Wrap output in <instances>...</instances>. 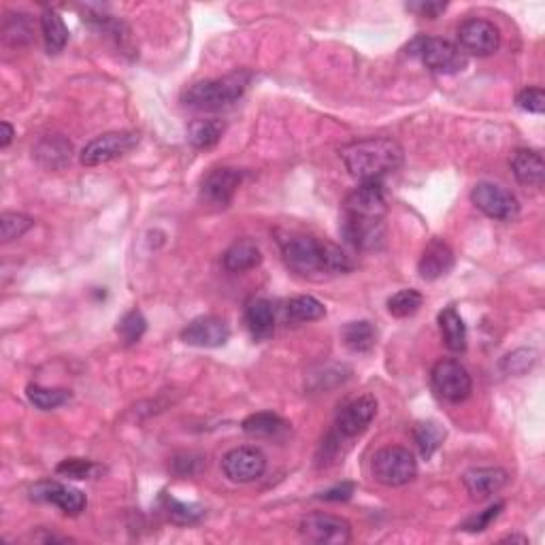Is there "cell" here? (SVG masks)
Wrapping results in <instances>:
<instances>
[{"label":"cell","mask_w":545,"mask_h":545,"mask_svg":"<svg viewBox=\"0 0 545 545\" xmlns=\"http://www.w3.org/2000/svg\"><path fill=\"white\" fill-rule=\"evenodd\" d=\"M385 192L382 181H362L343 203V213L354 218L384 220L388 204H385Z\"/></svg>","instance_id":"obj_12"},{"label":"cell","mask_w":545,"mask_h":545,"mask_svg":"<svg viewBox=\"0 0 545 545\" xmlns=\"http://www.w3.org/2000/svg\"><path fill=\"white\" fill-rule=\"evenodd\" d=\"M341 235H343L345 241L351 243L356 249L371 252V249H379L384 246L385 226H384V220L354 218V215L343 213V221H341Z\"/></svg>","instance_id":"obj_17"},{"label":"cell","mask_w":545,"mask_h":545,"mask_svg":"<svg viewBox=\"0 0 545 545\" xmlns=\"http://www.w3.org/2000/svg\"><path fill=\"white\" fill-rule=\"evenodd\" d=\"M286 316L292 322H316L326 316L324 307L316 297H294L286 303Z\"/></svg>","instance_id":"obj_29"},{"label":"cell","mask_w":545,"mask_h":545,"mask_svg":"<svg viewBox=\"0 0 545 545\" xmlns=\"http://www.w3.org/2000/svg\"><path fill=\"white\" fill-rule=\"evenodd\" d=\"M243 433L249 437H260V439H272V437H280L288 433V422L283 418L277 416L272 411H258L252 413L243 420Z\"/></svg>","instance_id":"obj_25"},{"label":"cell","mask_w":545,"mask_h":545,"mask_svg":"<svg viewBox=\"0 0 545 545\" xmlns=\"http://www.w3.org/2000/svg\"><path fill=\"white\" fill-rule=\"evenodd\" d=\"M471 201L481 213L497 221H514L520 215L518 198L505 187L481 181L471 190Z\"/></svg>","instance_id":"obj_8"},{"label":"cell","mask_w":545,"mask_h":545,"mask_svg":"<svg viewBox=\"0 0 545 545\" xmlns=\"http://www.w3.org/2000/svg\"><path fill=\"white\" fill-rule=\"evenodd\" d=\"M221 133H224V124L218 119H195L187 128V141L196 150H212L220 143Z\"/></svg>","instance_id":"obj_28"},{"label":"cell","mask_w":545,"mask_h":545,"mask_svg":"<svg viewBox=\"0 0 545 545\" xmlns=\"http://www.w3.org/2000/svg\"><path fill=\"white\" fill-rule=\"evenodd\" d=\"M375 416H377V401H375V396H358V399L350 401L348 405L339 411L337 422H334L337 437L339 439H354V437L365 433Z\"/></svg>","instance_id":"obj_13"},{"label":"cell","mask_w":545,"mask_h":545,"mask_svg":"<svg viewBox=\"0 0 545 545\" xmlns=\"http://www.w3.org/2000/svg\"><path fill=\"white\" fill-rule=\"evenodd\" d=\"M263 263V252L252 238H238L224 252V269L229 272L252 271Z\"/></svg>","instance_id":"obj_22"},{"label":"cell","mask_w":545,"mask_h":545,"mask_svg":"<svg viewBox=\"0 0 545 545\" xmlns=\"http://www.w3.org/2000/svg\"><path fill=\"white\" fill-rule=\"evenodd\" d=\"M443 439H446V430L437 422H418L413 428V441H416L420 456L426 460L439 450Z\"/></svg>","instance_id":"obj_31"},{"label":"cell","mask_w":545,"mask_h":545,"mask_svg":"<svg viewBox=\"0 0 545 545\" xmlns=\"http://www.w3.org/2000/svg\"><path fill=\"white\" fill-rule=\"evenodd\" d=\"M249 82H252V73L247 71L230 73V75L218 79H204V82L192 83L181 96V100L195 111L229 109L246 94Z\"/></svg>","instance_id":"obj_3"},{"label":"cell","mask_w":545,"mask_h":545,"mask_svg":"<svg viewBox=\"0 0 545 545\" xmlns=\"http://www.w3.org/2000/svg\"><path fill=\"white\" fill-rule=\"evenodd\" d=\"M28 401L32 402L34 407L41 409V411H54L62 405H66L71 401V392L60 390V388H43L39 384H30L26 388Z\"/></svg>","instance_id":"obj_30"},{"label":"cell","mask_w":545,"mask_h":545,"mask_svg":"<svg viewBox=\"0 0 545 545\" xmlns=\"http://www.w3.org/2000/svg\"><path fill=\"white\" fill-rule=\"evenodd\" d=\"M515 102H518L522 111L535 113V116H543L545 113V92L541 88H524Z\"/></svg>","instance_id":"obj_39"},{"label":"cell","mask_w":545,"mask_h":545,"mask_svg":"<svg viewBox=\"0 0 545 545\" xmlns=\"http://www.w3.org/2000/svg\"><path fill=\"white\" fill-rule=\"evenodd\" d=\"M41 34L45 41V49L49 56H58L68 43V28L65 20L56 11H43L41 15Z\"/></svg>","instance_id":"obj_27"},{"label":"cell","mask_w":545,"mask_h":545,"mask_svg":"<svg viewBox=\"0 0 545 545\" xmlns=\"http://www.w3.org/2000/svg\"><path fill=\"white\" fill-rule=\"evenodd\" d=\"M221 471L235 484H249V481L263 477L266 471V458L258 447L241 446L221 458Z\"/></svg>","instance_id":"obj_11"},{"label":"cell","mask_w":545,"mask_h":545,"mask_svg":"<svg viewBox=\"0 0 545 545\" xmlns=\"http://www.w3.org/2000/svg\"><path fill=\"white\" fill-rule=\"evenodd\" d=\"M300 535L311 543L345 545L351 541V526L348 520L339 518V515L316 511L300 520Z\"/></svg>","instance_id":"obj_10"},{"label":"cell","mask_w":545,"mask_h":545,"mask_svg":"<svg viewBox=\"0 0 545 545\" xmlns=\"http://www.w3.org/2000/svg\"><path fill=\"white\" fill-rule=\"evenodd\" d=\"M341 339H343V345L354 354H365V351H371L377 343V331L371 322L360 320V322H350L345 324L343 331H341Z\"/></svg>","instance_id":"obj_26"},{"label":"cell","mask_w":545,"mask_h":545,"mask_svg":"<svg viewBox=\"0 0 545 545\" xmlns=\"http://www.w3.org/2000/svg\"><path fill=\"white\" fill-rule=\"evenodd\" d=\"M0 128H3V139H0V147H3V150H7V147L11 145V141H13V134H15V130H13V126H11L9 122H3L0 124Z\"/></svg>","instance_id":"obj_43"},{"label":"cell","mask_w":545,"mask_h":545,"mask_svg":"<svg viewBox=\"0 0 545 545\" xmlns=\"http://www.w3.org/2000/svg\"><path fill=\"white\" fill-rule=\"evenodd\" d=\"M230 326L218 316H201L181 331V341L195 348H221L229 343Z\"/></svg>","instance_id":"obj_16"},{"label":"cell","mask_w":545,"mask_h":545,"mask_svg":"<svg viewBox=\"0 0 545 545\" xmlns=\"http://www.w3.org/2000/svg\"><path fill=\"white\" fill-rule=\"evenodd\" d=\"M356 492V484H351V481H343V484L328 488L326 492L320 494L322 501H331V503H339V501H350L351 497H354Z\"/></svg>","instance_id":"obj_41"},{"label":"cell","mask_w":545,"mask_h":545,"mask_svg":"<svg viewBox=\"0 0 545 545\" xmlns=\"http://www.w3.org/2000/svg\"><path fill=\"white\" fill-rule=\"evenodd\" d=\"M446 9H447L446 3H409L407 4V11L418 13L420 17H428V20L439 17Z\"/></svg>","instance_id":"obj_42"},{"label":"cell","mask_w":545,"mask_h":545,"mask_svg":"<svg viewBox=\"0 0 545 545\" xmlns=\"http://www.w3.org/2000/svg\"><path fill=\"white\" fill-rule=\"evenodd\" d=\"M458 48L463 49L464 56L469 54L477 56V58H488L501 48V32L492 22L471 17L458 28Z\"/></svg>","instance_id":"obj_9"},{"label":"cell","mask_w":545,"mask_h":545,"mask_svg":"<svg viewBox=\"0 0 545 545\" xmlns=\"http://www.w3.org/2000/svg\"><path fill=\"white\" fill-rule=\"evenodd\" d=\"M34 158H37L45 169L58 170L71 162V143L60 134L45 136L41 143L34 147Z\"/></svg>","instance_id":"obj_24"},{"label":"cell","mask_w":545,"mask_h":545,"mask_svg":"<svg viewBox=\"0 0 545 545\" xmlns=\"http://www.w3.org/2000/svg\"><path fill=\"white\" fill-rule=\"evenodd\" d=\"M30 498L37 503H49L65 511L66 515H79L85 509V494L77 488L60 484L56 480L37 481L30 488Z\"/></svg>","instance_id":"obj_15"},{"label":"cell","mask_w":545,"mask_h":545,"mask_svg":"<svg viewBox=\"0 0 545 545\" xmlns=\"http://www.w3.org/2000/svg\"><path fill=\"white\" fill-rule=\"evenodd\" d=\"M407 54L416 56L428 71L439 75H454L467 66V56L458 45L439 37H418L407 45Z\"/></svg>","instance_id":"obj_4"},{"label":"cell","mask_w":545,"mask_h":545,"mask_svg":"<svg viewBox=\"0 0 545 545\" xmlns=\"http://www.w3.org/2000/svg\"><path fill=\"white\" fill-rule=\"evenodd\" d=\"M283 263L300 277H322L351 269L350 255L334 243L322 241L314 235L290 232L280 238Z\"/></svg>","instance_id":"obj_1"},{"label":"cell","mask_w":545,"mask_h":545,"mask_svg":"<svg viewBox=\"0 0 545 545\" xmlns=\"http://www.w3.org/2000/svg\"><path fill=\"white\" fill-rule=\"evenodd\" d=\"M30 34H32L30 15L17 13V15H9L7 20H4V39H7V41H11V39H13V43L30 41Z\"/></svg>","instance_id":"obj_38"},{"label":"cell","mask_w":545,"mask_h":545,"mask_svg":"<svg viewBox=\"0 0 545 545\" xmlns=\"http://www.w3.org/2000/svg\"><path fill=\"white\" fill-rule=\"evenodd\" d=\"M511 170L522 186L541 187L545 179V162L537 150H515L511 156Z\"/></svg>","instance_id":"obj_20"},{"label":"cell","mask_w":545,"mask_h":545,"mask_svg":"<svg viewBox=\"0 0 545 545\" xmlns=\"http://www.w3.org/2000/svg\"><path fill=\"white\" fill-rule=\"evenodd\" d=\"M164 511H167V518L175 524H196L198 520L204 515V509L201 505H187L175 501L173 497H162Z\"/></svg>","instance_id":"obj_33"},{"label":"cell","mask_w":545,"mask_h":545,"mask_svg":"<svg viewBox=\"0 0 545 545\" xmlns=\"http://www.w3.org/2000/svg\"><path fill=\"white\" fill-rule=\"evenodd\" d=\"M424 297L418 292V290L407 288V290H399L396 294H392L388 298V311L390 316L394 317H409L413 316L416 311L422 307Z\"/></svg>","instance_id":"obj_32"},{"label":"cell","mask_w":545,"mask_h":545,"mask_svg":"<svg viewBox=\"0 0 545 545\" xmlns=\"http://www.w3.org/2000/svg\"><path fill=\"white\" fill-rule=\"evenodd\" d=\"M241 181L243 173L237 169L220 167L209 170L201 184V201L212 204V207H229Z\"/></svg>","instance_id":"obj_14"},{"label":"cell","mask_w":545,"mask_h":545,"mask_svg":"<svg viewBox=\"0 0 545 545\" xmlns=\"http://www.w3.org/2000/svg\"><path fill=\"white\" fill-rule=\"evenodd\" d=\"M509 481V473L501 467H480L469 469L463 475V484L475 501H486L492 494L503 490Z\"/></svg>","instance_id":"obj_18"},{"label":"cell","mask_w":545,"mask_h":545,"mask_svg":"<svg viewBox=\"0 0 545 545\" xmlns=\"http://www.w3.org/2000/svg\"><path fill=\"white\" fill-rule=\"evenodd\" d=\"M371 471L375 480L382 486L401 488L416 480L418 463L407 447L388 446L375 452L371 460Z\"/></svg>","instance_id":"obj_5"},{"label":"cell","mask_w":545,"mask_h":545,"mask_svg":"<svg viewBox=\"0 0 545 545\" xmlns=\"http://www.w3.org/2000/svg\"><path fill=\"white\" fill-rule=\"evenodd\" d=\"M100 467L92 460H83V458H66L56 467V473L62 477H68V480H92L99 473Z\"/></svg>","instance_id":"obj_36"},{"label":"cell","mask_w":545,"mask_h":545,"mask_svg":"<svg viewBox=\"0 0 545 545\" xmlns=\"http://www.w3.org/2000/svg\"><path fill=\"white\" fill-rule=\"evenodd\" d=\"M441 337L446 341V348L463 354L467 350V324L456 311V307H446L439 314Z\"/></svg>","instance_id":"obj_23"},{"label":"cell","mask_w":545,"mask_h":545,"mask_svg":"<svg viewBox=\"0 0 545 545\" xmlns=\"http://www.w3.org/2000/svg\"><path fill=\"white\" fill-rule=\"evenodd\" d=\"M139 133H126V130H122V133H105L83 147L79 160L85 167H100V164L113 162L117 158L126 156V153L139 145Z\"/></svg>","instance_id":"obj_7"},{"label":"cell","mask_w":545,"mask_h":545,"mask_svg":"<svg viewBox=\"0 0 545 545\" xmlns=\"http://www.w3.org/2000/svg\"><path fill=\"white\" fill-rule=\"evenodd\" d=\"M246 324L254 341H266L275 333V309L266 298H252L246 307Z\"/></svg>","instance_id":"obj_21"},{"label":"cell","mask_w":545,"mask_h":545,"mask_svg":"<svg viewBox=\"0 0 545 545\" xmlns=\"http://www.w3.org/2000/svg\"><path fill=\"white\" fill-rule=\"evenodd\" d=\"M34 226V220L24 213L4 212L0 215V238L3 243H11L15 238H22Z\"/></svg>","instance_id":"obj_35"},{"label":"cell","mask_w":545,"mask_h":545,"mask_svg":"<svg viewBox=\"0 0 545 545\" xmlns=\"http://www.w3.org/2000/svg\"><path fill=\"white\" fill-rule=\"evenodd\" d=\"M430 382L437 396H441L447 402H463L467 401L473 392V379L467 368L460 365L458 360H439L430 373Z\"/></svg>","instance_id":"obj_6"},{"label":"cell","mask_w":545,"mask_h":545,"mask_svg":"<svg viewBox=\"0 0 545 545\" xmlns=\"http://www.w3.org/2000/svg\"><path fill=\"white\" fill-rule=\"evenodd\" d=\"M503 509H505V503H494V505H490V507H488L486 511H481V514H477V515H473V518H469L467 522H464L463 531H467V532H481V531H486V528L490 526L492 522L498 518V515H501Z\"/></svg>","instance_id":"obj_40"},{"label":"cell","mask_w":545,"mask_h":545,"mask_svg":"<svg viewBox=\"0 0 545 545\" xmlns=\"http://www.w3.org/2000/svg\"><path fill=\"white\" fill-rule=\"evenodd\" d=\"M116 331L119 334V339H122L126 345L139 343L141 337H143L145 331H147L145 316L141 314L139 309H130L128 314H124L122 320L117 322Z\"/></svg>","instance_id":"obj_34"},{"label":"cell","mask_w":545,"mask_h":545,"mask_svg":"<svg viewBox=\"0 0 545 545\" xmlns=\"http://www.w3.org/2000/svg\"><path fill=\"white\" fill-rule=\"evenodd\" d=\"M501 543H522V545H526L528 539L522 537V535H509V537L501 539Z\"/></svg>","instance_id":"obj_44"},{"label":"cell","mask_w":545,"mask_h":545,"mask_svg":"<svg viewBox=\"0 0 545 545\" xmlns=\"http://www.w3.org/2000/svg\"><path fill=\"white\" fill-rule=\"evenodd\" d=\"M537 362V351L531 348H520L515 351H511L501 360V368L507 375H524L526 371H531Z\"/></svg>","instance_id":"obj_37"},{"label":"cell","mask_w":545,"mask_h":545,"mask_svg":"<svg viewBox=\"0 0 545 545\" xmlns=\"http://www.w3.org/2000/svg\"><path fill=\"white\" fill-rule=\"evenodd\" d=\"M454 260L456 258H454L452 247L447 246L443 238L437 237L424 247L422 255H420V263H418L420 277L426 281L441 280V277H446L447 272L454 269Z\"/></svg>","instance_id":"obj_19"},{"label":"cell","mask_w":545,"mask_h":545,"mask_svg":"<svg viewBox=\"0 0 545 545\" xmlns=\"http://www.w3.org/2000/svg\"><path fill=\"white\" fill-rule=\"evenodd\" d=\"M341 160L351 177L362 181H382L385 175L396 173L405 160V151L388 136H368L341 147Z\"/></svg>","instance_id":"obj_2"}]
</instances>
